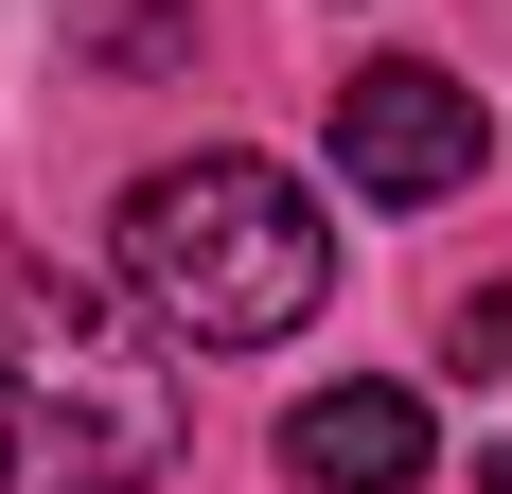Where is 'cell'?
Returning <instances> with one entry per match:
<instances>
[{
  "instance_id": "1",
  "label": "cell",
  "mask_w": 512,
  "mask_h": 494,
  "mask_svg": "<svg viewBox=\"0 0 512 494\" xmlns=\"http://www.w3.org/2000/svg\"><path fill=\"white\" fill-rule=\"evenodd\" d=\"M124 283H142V318L177 353H265V336L318 318L336 230H318V195L283 177V159L212 142V159H159L142 195H124Z\"/></svg>"
},
{
  "instance_id": "2",
  "label": "cell",
  "mask_w": 512,
  "mask_h": 494,
  "mask_svg": "<svg viewBox=\"0 0 512 494\" xmlns=\"http://www.w3.org/2000/svg\"><path fill=\"white\" fill-rule=\"evenodd\" d=\"M477 89L460 71H424V53H371V71H336V177L354 195H389V212H424V195H460L477 177Z\"/></svg>"
},
{
  "instance_id": "3",
  "label": "cell",
  "mask_w": 512,
  "mask_h": 494,
  "mask_svg": "<svg viewBox=\"0 0 512 494\" xmlns=\"http://www.w3.org/2000/svg\"><path fill=\"white\" fill-rule=\"evenodd\" d=\"M0 353H18L53 406H89V424H159V389L124 371V336H106V300L71 283V265H36V247H0Z\"/></svg>"
},
{
  "instance_id": "4",
  "label": "cell",
  "mask_w": 512,
  "mask_h": 494,
  "mask_svg": "<svg viewBox=\"0 0 512 494\" xmlns=\"http://www.w3.org/2000/svg\"><path fill=\"white\" fill-rule=\"evenodd\" d=\"M283 477H301V494H407L424 477V406L371 389V371H354V389H301V406H283Z\"/></svg>"
},
{
  "instance_id": "5",
  "label": "cell",
  "mask_w": 512,
  "mask_h": 494,
  "mask_svg": "<svg viewBox=\"0 0 512 494\" xmlns=\"http://www.w3.org/2000/svg\"><path fill=\"white\" fill-rule=\"evenodd\" d=\"M71 53L89 71H159V53H195V0H71Z\"/></svg>"
},
{
  "instance_id": "6",
  "label": "cell",
  "mask_w": 512,
  "mask_h": 494,
  "mask_svg": "<svg viewBox=\"0 0 512 494\" xmlns=\"http://www.w3.org/2000/svg\"><path fill=\"white\" fill-rule=\"evenodd\" d=\"M442 336H460V371H477V353H512V300H495V283H477V300H460V318H442Z\"/></svg>"
},
{
  "instance_id": "7",
  "label": "cell",
  "mask_w": 512,
  "mask_h": 494,
  "mask_svg": "<svg viewBox=\"0 0 512 494\" xmlns=\"http://www.w3.org/2000/svg\"><path fill=\"white\" fill-rule=\"evenodd\" d=\"M477 494H512V442H495V459H477Z\"/></svg>"
},
{
  "instance_id": "8",
  "label": "cell",
  "mask_w": 512,
  "mask_h": 494,
  "mask_svg": "<svg viewBox=\"0 0 512 494\" xmlns=\"http://www.w3.org/2000/svg\"><path fill=\"white\" fill-rule=\"evenodd\" d=\"M53 494H142V477H53Z\"/></svg>"
},
{
  "instance_id": "9",
  "label": "cell",
  "mask_w": 512,
  "mask_h": 494,
  "mask_svg": "<svg viewBox=\"0 0 512 494\" xmlns=\"http://www.w3.org/2000/svg\"><path fill=\"white\" fill-rule=\"evenodd\" d=\"M0 477H18V424H0Z\"/></svg>"
}]
</instances>
